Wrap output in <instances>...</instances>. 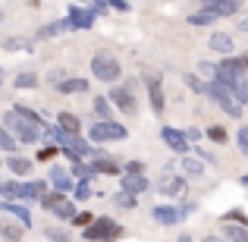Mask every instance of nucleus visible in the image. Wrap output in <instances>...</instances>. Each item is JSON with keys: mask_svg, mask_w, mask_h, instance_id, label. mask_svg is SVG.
<instances>
[{"mask_svg": "<svg viewBox=\"0 0 248 242\" xmlns=\"http://www.w3.org/2000/svg\"><path fill=\"white\" fill-rule=\"evenodd\" d=\"M3 123H6L10 132L19 135V142H25V145H31V142H38L41 135H47V126H41V116H38L35 110H25L22 104H13V110L3 113Z\"/></svg>", "mask_w": 248, "mask_h": 242, "instance_id": "obj_1", "label": "nucleus"}, {"mask_svg": "<svg viewBox=\"0 0 248 242\" xmlns=\"http://www.w3.org/2000/svg\"><path fill=\"white\" fill-rule=\"evenodd\" d=\"M0 195L3 198H22V201H41L44 195H47V179H29V182H13L6 179L3 186H0Z\"/></svg>", "mask_w": 248, "mask_h": 242, "instance_id": "obj_2", "label": "nucleus"}, {"mask_svg": "<svg viewBox=\"0 0 248 242\" xmlns=\"http://www.w3.org/2000/svg\"><path fill=\"white\" fill-rule=\"evenodd\" d=\"M207 95H211L214 101H217L220 107H223L226 113L232 116V120H239V116H242V101H239L236 88H230V85H223V82L211 79V82H207Z\"/></svg>", "mask_w": 248, "mask_h": 242, "instance_id": "obj_3", "label": "nucleus"}, {"mask_svg": "<svg viewBox=\"0 0 248 242\" xmlns=\"http://www.w3.org/2000/svg\"><path fill=\"white\" fill-rule=\"evenodd\" d=\"M123 226L116 224V220H110V217H97V220H91L88 226L82 230V236L88 239V242H116L123 236Z\"/></svg>", "mask_w": 248, "mask_h": 242, "instance_id": "obj_4", "label": "nucleus"}, {"mask_svg": "<svg viewBox=\"0 0 248 242\" xmlns=\"http://www.w3.org/2000/svg\"><path fill=\"white\" fill-rule=\"evenodd\" d=\"M248 66L242 63V57H223V63H217V76L214 79L230 85V88H239V82L245 79Z\"/></svg>", "mask_w": 248, "mask_h": 242, "instance_id": "obj_5", "label": "nucleus"}, {"mask_svg": "<svg viewBox=\"0 0 248 242\" xmlns=\"http://www.w3.org/2000/svg\"><path fill=\"white\" fill-rule=\"evenodd\" d=\"M91 73H94V79H101V82H116L120 73H123V66H120V60L110 57V54H94L91 57Z\"/></svg>", "mask_w": 248, "mask_h": 242, "instance_id": "obj_6", "label": "nucleus"}, {"mask_svg": "<svg viewBox=\"0 0 248 242\" xmlns=\"http://www.w3.org/2000/svg\"><path fill=\"white\" fill-rule=\"evenodd\" d=\"M88 135H91V142H101L104 145V142H123L129 132H126V126L116 123V120H97Z\"/></svg>", "mask_w": 248, "mask_h": 242, "instance_id": "obj_7", "label": "nucleus"}, {"mask_svg": "<svg viewBox=\"0 0 248 242\" xmlns=\"http://www.w3.org/2000/svg\"><path fill=\"white\" fill-rule=\"evenodd\" d=\"M41 205L47 208V211L54 214V217H60V220H76V214H79L73 201H69V198H63V192H60V189L47 192V195L41 198Z\"/></svg>", "mask_w": 248, "mask_h": 242, "instance_id": "obj_8", "label": "nucleus"}, {"mask_svg": "<svg viewBox=\"0 0 248 242\" xmlns=\"http://www.w3.org/2000/svg\"><path fill=\"white\" fill-rule=\"evenodd\" d=\"M195 211V205H182V208H176V205H157V208H151V217L157 220V224H164V226H173V224H179L186 214H192Z\"/></svg>", "mask_w": 248, "mask_h": 242, "instance_id": "obj_9", "label": "nucleus"}, {"mask_svg": "<svg viewBox=\"0 0 248 242\" xmlns=\"http://www.w3.org/2000/svg\"><path fill=\"white\" fill-rule=\"evenodd\" d=\"M97 13H104L101 6H91V10H85V6H73V10H69V22H73L76 32H85V29H91V25H94Z\"/></svg>", "mask_w": 248, "mask_h": 242, "instance_id": "obj_10", "label": "nucleus"}, {"mask_svg": "<svg viewBox=\"0 0 248 242\" xmlns=\"http://www.w3.org/2000/svg\"><path fill=\"white\" fill-rule=\"evenodd\" d=\"M160 135H164V142L173 148L176 154H188V135H186V129L164 126V129H160Z\"/></svg>", "mask_w": 248, "mask_h": 242, "instance_id": "obj_11", "label": "nucleus"}, {"mask_svg": "<svg viewBox=\"0 0 248 242\" xmlns=\"http://www.w3.org/2000/svg\"><path fill=\"white\" fill-rule=\"evenodd\" d=\"M148 101H151V110L154 113H164L167 110V97H164V82L157 76H148Z\"/></svg>", "mask_w": 248, "mask_h": 242, "instance_id": "obj_12", "label": "nucleus"}, {"mask_svg": "<svg viewBox=\"0 0 248 242\" xmlns=\"http://www.w3.org/2000/svg\"><path fill=\"white\" fill-rule=\"evenodd\" d=\"M110 101H113L123 113H135V107H139V104H135L132 88H113V91H110Z\"/></svg>", "mask_w": 248, "mask_h": 242, "instance_id": "obj_13", "label": "nucleus"}, {"mask_svg": "<svg viewBox=\"0 0 248 242\" xmlns=\"http://www.w3.org/2000/svg\"><path fill=\"white\" fill-rule=\"evenodd\" d=\"M157 189L164 195H170V198H182V195H186V179H182V176H164Z\"/></svg>", "mask_w": 248, "mask_h": 242, "instance_id": "obj_14", "label": "nucleus"}, {"mask_svg": "<svg viewBox=\"0 0 248 242\" xmlns=\"http://www.w3.org/2000/svg\"><path fill=\"white\" fill-rule=\"evenodd\" d=\"M0 208H3L6 214H13V217H19V224H22L25 230L31 226V214H29V208H25V205H19L16 198H3V205H0Z\"/></svg>", "mask_w": 248, "mask_h": 242, "instance_id": "obj_15", "label": "nucleus"}, {"mask_svg": "<svg viewBox=\"0 0 248 242\" xmlns=\"http://www.w3.org/2000/svg\"><path fill=\"white\" fill-rule=\"evenodd\" d=\"M47 182H50L54 189H60V192H69V189H76L73 176H69L63 167H50V176H47Z\"/></svg>", "mask_w": 248, "mask_h": 242, "instance_id": "obj_16", "label": "nucleus"}, {"mask_svg": "<svg viewBox=\"0 0 248 242\" xmlns=\"http://www.w3.org/2000/svg\"><path fill=\"white\" fill-rule=\"evenodd\" d=\"M120 186L126 189V192L139 195V192H148V189H151V182H148L141 173H126V176H123V182H120Z\"/></svg>", "mask_w": 248, "mask_h": 242, "instance_id": "obj_17", "label": "nucleus"}, {"mask_svg": "<svg viewBox=\"0 0 248 242\" xmlns=\"http://www.w3.org/2000/svg\"><path fill=\"white\" fill-rule=\"evenodd\" d=\"M69 29H73V22H69V19H57V22L41 25L38 38H41V41H47V38H57V35H63V32H69Z\"/></svg>", "mask_w": 248, "mask_h": 242, "instance_id": "obj_18", "label": "nucleus"}, {"mask_svg": "<svg viewBox=\"0 0 248 242\" xmlns=\"http://www.w3.org/2000/svg\"><path fill=\"white\" fill-rule=\"evenodd\" d=\"M217 19H223L217 13V6H201L198 13H192V16H188V22H192V25H211V22H217Z\"/></svg>", "mask_w": 248, "mask_h": 242, "instance_id": "obj_19", "label": "nucleus"}, {"mask_svg": "<svg viewBox=\"0 0 248 242\" xmlns=\"http://www.w3.org/2000/svg\"><path fill=\"white\" fill-rule=\"evenodd\" d=\"M232 48H236V44H232V35H226V32H214L211 35V50H217V54H232Z\"/></svg>", "mask_w": 248, "mask_h": 242, "instance_id": "obj_20", "label": "nucleus"}, {"mask_svg": "<svg viewBox=\"0 0 248 242\" xmlns=\"http://www.w3.org/2000/svg\"><path fill=\"white\" fill-rule=\"evenodd\" d=\"M91 163H94L97 173H120V163L110 161V154H104V151H94V154H91Z\"/></svg>", "mask_w": 248, "mask_h": 242, "instance_id": "obj_21", "label": "nucleus"}, {"mask_svg": "<svg viewBox=\"0 0 248 242\" xmlns=\"http://www.w3.org/2000/svg\"><path fill=\"white\" fill-rule=\"evenodd\" d=\"M6 167H10L16 176H29L31 173V161L29 158H19V154H6Z\"/></svg>", "mask_w": 248, "mask_h": 242, "instance_id": "obj_22", "label": "nucleus"}, {"mask_svg": "<svg viewBox=\"0 0 248 242\" xmlns=\"http://www.w3.org/2000/svg\"><path fill=\"white\" fill-rule=\"evenodd\" d=\"M226 239H230V242H248V226L226 220Z\"/></svg>", "mask_w": 248, "mask_h": 242, "instance_id": "obj_23", "label": "nucleus"}, {"mask_svg": "<svg viewBox=\"0 0 248 242\" xmlns=\"http://www.w3.org/2000/svg\"><path fill=\"white\" fill-rule=\"evenodd\" d=\"M57 91H63V95H79V91H88V82L85 79H63V82H57Z\"/></svg>", "mask_w": 248, "mask_h": 242, "instance_id": "obj_24", "label": "nucleus"}, {"mask_svg": "<svg viewBox=\"0 0 248 242\" xmlns=\"http://www.w3.org/2000/svg\"><path fill=\"white\" fill-rule=\"evenodd\" d=\"M57 123H60L66 132H73V135H79V129H82V120L76 113H60V116H57Z\"/></svg>", "mask_w": 248, "mask_h": 242, "instance_id": "obj_25", "label": "nucleus"}, {"mask_svg": "<svg viewBox=\"0 0 248 242\" xmlns=\"http://www.w3.org/2000/svg\"><path fill=\"white\" fill-rule=\"evenodd\" d=\"M73 173H76V179H79V182H88L91 176L97 173V170H94V163H85V161H76Z\"/></svg>", "mask_w": 248, "mask_h": 242, "instance_id": "obj_26", "label": "nucleus"}, {"mask_svg": "<svg viewBox=\"0 0 248 242\" xmlns=\"http://www.w3.org/2000/svg\"><path fill=\"white\" fill-rule=\"evenodd\" d=\"M94 113H97V120H110V97H104V95H97L94 97Z\"/></svg>", "mask_w": 248, "mask_h": 242, "instance_id": "obj_27", "label": "nucleus"}, {"mask_svg": "<svg viewBox=\"0 0 248 242\" xmlns=\"http://www.w3.org/2000/svg\"><path fill=\"white\" fill-rule=\"evenodd\" d=\"M182 170H186L188 176H201V173H204V161H198V158H182Z\"/></svg>", "mask_w": 248, "mask_h": 242, "instance_id": "obj_28", "label": "nucleus"}, {"mask_svg": "<svg viewBox=\"0 0 248 242\" xmlns=\"http://www.w3.org/2000/svg\"><path fill=\"white\" fill-rule=\"evenodd\" d=\"M211 6H217L220 16H236L242 3H239V0H220V3H211Z\"/></svg>", "mask_w": 248, "mask_h": 242, "instance_id": "obj_29", "label": "nucleus"}, {"mask_svg": "<svg viewBox=\"0 0 248 242\" xmlns=\"http://www.w3.org/2000/svg\"><path fill=\"white\" fill-rule=\"evenodd\" d=\"M13 85H16V88H35V85H38V76L35 73H19Z\"/></svg>", "mask_w": 248, "mask_h": 242, "instance_id": "obj_30", "label": "nucleus"}, {"mask_svg": "<svg viewBox=\"0 0 248 242\" xmlns=\"http://www.w3.org/2000/svg\"><path fill=\"white\" fill-rule=\"evenodd\" d=\"M0 233H3V239H6V242H19V239H22V230H19L16 224H10V220L3 224V230H0Z\"/></svg>", "mask_w": 248, "mask_h": 242, "instance_id": "obj_31", "label": "nucleus"}, {"mask_svg": "<svg viewBox=\"0 0 248 242\" xmlns=\"http://www.w3.org/2000/svg\"><path fill=\"white\" fill-rule=\"evenodd\" d=\"M3 48L6 50H31V41H25V38H6Z\"/></svg>", "mask_w": 248, "mask_h": 242, "instance_id": "obj_32", "label": "nucleus"}, {"mask_svg": "<svg viewBox=\"0 0 248 242\" xmlns=\"http://www.w3.org/2000/svg\"><path fill=\"white\" fill-rule=\"evenodd\" d=\"M113 201H116V208H126V211H129V208H135V195H132V192H126V189H123V192L116 195Z\"/></svg>", "mask_w": 248, "mask_h": 242, "instance_id": "obj_33", "label": "nucleus"}, {"mask_svg": "<svg viewBox=\"0 0 248 242\" xmlns=\"http://www.w3.org/2000/svg\"><path fill=\"white\" fill-rule=\"evenodd\" d=\"M207 139L217 142V145H223V142H226V129L223 126H211V129H207Z\"/></svg>", "mask_w": 248, "mask_h": 242, "instance_id": "obj_34", "label": "nucleus"}, {"mask_svg": "<svg viewBox=\"0 0 248 242\" xmlns=\"http://www.w3.org/2000/svg\"><path fill=\"white\" fill-rule=\"evenodd\" d=\"M186 82H188V88H192V91H201V95H207V82H201L198 76H186Z\"/></svg>", "mask_w": 248, "mask_h": 242, "instance_id": "obj_35", "label": "nucleus"}, {"mask_svg": "<svg viewBox=\"0 0 248 242\" xmlns=\"http://www.w3.org/2000/svg\"><path fill=\"white\" fill-rule=\"evenodd\" d=\"M47 236H50V242H73V239H69V233H66V230H60V226L47 230Z\"/></svg>", "mask_w": 248, "mask_h": 242, "instance_id": "obj_36", "label": "nucleus"}, {"mask_svg": "<svg viewBox=\"0 0 248 242\" xmlns=\"http://www.w3.org/2000/svg\"><path fill=\"white\" fill-rule=\"evenodd\" d=\"M0 148H3L6 154H13V148H16V142H13V135H10V129L6 132H0Z\"/></svg>", "mask_w": 248, "mask_h": 242, "instance_id": "obj_37", "label": "nucleus"}, {"mask_svg": "<svg viewBox=\"0 0 248 242\" xmlns=\"http://www.w3.org/2000/svg\"><path fill=\"white\" fill-rule=\"evenodd\" d=\"M57 151H60L57 145H50V148H41V151H38V161H41V163H50V158H57Z\"/></svg>", "mask_w": 248, "mask_h": 242, "instance_id": "obj_38", "label": "nucleus"}, {"mask_svg": "<svg viewBox=\"0 0 248 242\" xmlns=\"http://www.w3.org/2000/svg\"><path fill=\"white\" fill-rule=\"evenodd\" d=\"M239 148H242V154L248 158V126L239 129Z\"/></svg>", "mask_w": 248, "mask_h": 242, "instance_id": "obj_39", "label": "nucleus"}, {"mask_svg": "<svg viewBox=\"0 0 248 242\" xmlns=\"http://www.w3.org/2000/svg\"><path fill=\"white\" fill-rule=\"evenodd\" d=\"M236 95H239V101H242V104H248V76H245V79H242V82H239V88H236Z\"/></svg>", "mask_w": 248, "mask_h": 242, "instance_id": "obj_40", "label": "nucleus"}, {"mask_svg": "<svg viewBox=\"0 0 248 242\" xmlns=\"http://www.w3.org/2000/svg\"><path fill=\"white\" fill-rule=\"evenodd\" d=\"M88 195H91L88 182H79V186H76V198H79V201H85V198H88Z\"/></svg>", "mask_w": 248, "mask_h": 242, "instance_id": "obj_41", "label": "nucleus"}, {"mask_svg": "<svg viewBox=\"0 0 248 242\" xmlns=\"http://www.w3.org/2000/svg\"><path fill=\"white\" fill-rule=\"evenodd\" d=\"M91 220H94V217H91V214H85V211H82V214H76V226H82V230L91 224Z\"/></svg>", "mask_w": 248, "mask_h": 242, "instance_id": "obj_42", "label": "nucleus"}, {"mask_svg": "<svg viewBox=\"0 0 248 242\" xmlns=\"http://www.w3.org/2000/svg\"><path fill=\"white\" fill-rule=\"evenodd\" d=\"M239 32H245V35H248V13H242V16H239Z\"/></svg>", "mask_w": 248, "mask_h": 242, "instance_id": "obj_43", "label": "nucleus"}, {"mask_svg": "<svg viewBox=\"0 0 248 242\" xmlns=\"http://www.w3.org/2000/svg\"><path fill=\"white\" fill-rule=\"evenodd\" d=\"M141 170H145V167H141V163H139V161H132V163H126V173H141Z\"/></svg>", "mask_w": 248, "mask_h": 242, "instance_id": "obj_44", "label": "nucleus"}, {"mask_svg": "<svg viewBox=\"0 0 248 242\" xmlns=\"http://www.w3.org/2000/svg\"><path fill=\"white\" fill-rule=\"evenodd\" d=\"M186 135H188V142H195V139H201V135H204V132H201V129H186Z\"/></svg>", "mask_w": 248, "mask_h": 242, "instance_id": "obj_45", "label": "nucleus"}, {"mask_svg": "<svg viewBox=\"0 0 248 242\" xmlns=\"http://www.w3.org/2000/svg\"><path fill=\"white\" fill-rule=\"evenodd\" d=\"M110 6H113V10H123V13L129 10V3H126V0H110Z\"/></svg>", "mask_w": 248, "mask_h": 242, "instance_id": "obj_46", "label": "nucleus"}, {"mask_svg": "<svg viewBox=\"0 0 248 242\" xmlns=\"http://www.w3.org/2000/svg\"><path fill=\"white\" fill-rule=\"evenodd\" d=\"M201 242H223L220 236H207V239H201Z\"/></svg>", "mask_w": 248, "mask_h": 242, "instance_id": "obj_47", "label": "nucleus"}, {"mask_svg": "<svg viewBox=\"0 0 248 242\" xmlns=\"http://www.w3.org/2000/svg\"><path fill=\"white\" fill-rule=\"evenodd\" d=\"M201 3H204V6H211V3H220V0H201Z\"/></svg>", "mask_w": 248, "mask_h": 242, "instance_id": "obj_48", "label": "nucleus"}, {"mask_svg": "<svg viewBox=\"0 0 248 242\" xmlns=\"http://www.w3.org/2000/svg\"><path fill=\"white\" fill-rule=\"evenodd\" d=\"M242 186H248V173H245V176H242Z\"/></svg>", "mask_w": 248, "mask_h": 242, "instance_id": "obj_49", "label": "nucleus"}]
</instances>
